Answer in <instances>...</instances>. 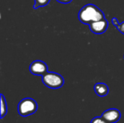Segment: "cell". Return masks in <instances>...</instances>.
<instances>
[{
  "label": "cell",
  "instance_id": "cell-12",
  "mask_svg": "<svg viewBox=\"0 0 124 123\" xmlns=\"http://www.w3.org/2000/svg\"><path fill=\"white\" fill-rule=\"evenodd\" d=\"M112 24L114 25V26H116V27H118V25H119V22H118V20H117V18H116V17H113L112 18Z\"/></svg>",
  "mask_w": 124,
  "mask_h": 123
},
{
  "label": "cell",
  "instance_id": "cell-11",
  "mask_svg": "<svg viewBox=\"0 0 124 123\" xmlns=\"http://www.w3.org/2000/svg\"><path fill=\"white\" fill-rule=\"evenodd\" d=\"M117 28H118V30L122 34H124V22H122L121 23L119 24V25L117 27Z\"/></svg>",
  "mask_w": 124,
  "mask_h": 123
},
{
  "label": "cell",
  "instance_id": "cell-8",
  "mask_svg": "<svg viewBox=\"0 0 124 123\" xmlns=\"http://www.w3.org/2000/svg\"><path fill=\"white\" fill-rule=\"evenodd\" d=\"M7 107L6 100L2 94H1V118H3L4 116L7 114Z\"/></svg>",
  "mask_w": 124,
  "mask_h": 123
},
{
  "label": "cell",
  "instance_id": "cell-4",
  "mask_svg": "<svg viewBox=\"0 0 124 123\" xmlns=\"http://www.w3.org/2000/svg\"><path fill=\"white\" fill-rule=\"evenodd\" d=\"M29 71L35 75H43L48 72V67L46 64L41 60H35L31 62L29 66Z\"/></svg>",
  "mask_w": 124,
  "mask_h": 123
},
{
  "label": "cell",
  "instance_id": "cell-10",
  "mask_svg": "<svg viewBox=\"0 0 124 123\" xmlns=\"http://www.w3.org/2000/svg\"><path fill=\"white\" fill-rule=\"evenodd\" d=\"M90 123H108L106 120H105L102 117H96L93 118Z\"/></svg>",
  "mask_w": 124,
  "mask_h": 123
},
{
  "label": "cell",
  "instance_id": "cell-6",
  "mask_svg": "<svg viewBox=\"0 0 124 123\" xmlns=\"http://www.w3.org/2000/svg\"><path fill=\"white\" fill-rule=\"evenodd\" d=\"M101 117L108 123H114L120 120L121 112L116 109H109L105 110Z\"/></svg>",
  "mask_w": 124,
  "mask_h": 123
},
{
  "label": "cell",
  "instance_id": "cell-1",
  "mask_svg": "<svg viewBox=\"0 0 124 123\" xmlns=\"http://www.w3.org/2000/svg\"><path fill=\"white\" fill-rule=\"evenodd\" d=\"M78 20L85 25L105 18L102 11L93 4H88L84 6L78 12Z\"/></svg>",
  "mask_w": 124,
  "mask_h": 123
},
{
  "label": "cell",
  "instance_id": "cell-3",
  "mask_svg": "<svg viewBox=\"0 0 124 123\" xmlns=\"http://www.w3.org/2000/svg\"><path fill=\"white\" fill-rule=\"evenodd\" d=\"M37 104L35 100L31 98L22 99L17 106V111L20 116L27 117L35 113L37 110Z\"/></svg>",
  "mask_w": 124,
  "mask_h": 123
},
{
  "label": "cell",
  "instance_id": "cell-2",
  "mask_svg": "<svg viewBox=\"0 0 124 123\" xmlns=\"http://www.w3.org/2000/svg\"><path fill=\"white\" fill-rule=\"evenodd\" d=\"M42 82L48 88L56 89L62 86L64 79L61 75L54 72H46L42 75Z\"/></svg>",
  "mask_w": 124,
  "mask_h": 123
},
{
  "label": "cell",
  "instance_id": "cell-5",
  "mask_svg": "<svg viewBox=\"0 0 124 123\" xmlns=\"http://www.w3.org/2000/svg\"><path fill=\"white\" fill-rule=\"evenodd\" d=\"M88 25L92 33L95 34H101L106 31L108 27V22L105 18H104L98 21L92 22Z\"/></svg>",
  "mask_w": 124,
  "mask_h": 123
},
{
  "label": "cell",
  "instance_id": "cell-13",
  "mask_svg": "<svg viewBox=\"0 0 124 123\" xmlns=\"http://www.w3.org/2000/svg\"><path fill=\"white\" fill-rule=\"evenodd\" d=\"M56 1L62 4H68L72 1V0H56Z\"/></svg>",
  "mask_w": 124,
  "mask_h": 123
},
{
  "label": "cell",
  "instance_id": "cell-7",
  "mask_svg": "<svg viewBox=\"0 0 124 123\" xmlns=\"http://www.w3.org/2000/svg\"><path fill=\"white\" fill-rule=\"evenodd\" d=\"M94 91L96 93V94L100 97H103L108 95L109 89L108 86L105 83H97L94 85Z\"/></svg>",
  "mask_w": 124,
  "mask_h": 123
},
{
  "label": "cell",
  "instance_id": "cell-9",
  "mask_svg": "<svg viewBox=\"0 0 124 123\" xmlns=\"http://www.w3.org/2000/svg\"><path fill=\"white\" fill-rule=\"evenodd\" d=\"M50 0H34L33 9H37L39 7H42L49 4Z\"/></svg>",
  "mask_w": 124,
  "mask_h": 123
}]
</instances>
